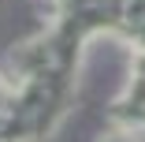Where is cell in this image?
<instances>
[{
    "label": "cell",
    "instance_id": "7a4b0ae2",
    "mask_svg": "<svg viewBox=\"0 0 145 142\" xmlns=\"http://www.w3.org/2000/svg\"><path fill=\"white\" fill-rule=\"evenodd\" d=\"M108 142H127V138H123V135H112V138H108Z\"/></svg>",
    "mask_w": 145,
    "mask_h": 142
},
{
    "label": "cell",
    "instance_id": "6da1fadb",
    "mask_svg": "<svg viewBox=\"0 0 145 142\" xmlns=\"http://www.w3.org/2000/svg\"><path fill=\"white\" fill-rule=\"evenodd\" d=\"M52 26L15 52L19 105L30 138H45L71 97V71L78 49L93 34L123 38L134 49V67H145V0H48Z\"/></svg>",
    "mask_w": 145,
    "mask_h": 142
}]
</instances>
